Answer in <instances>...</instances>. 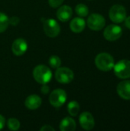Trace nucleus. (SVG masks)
<instances>
[{
	"mask_svg": "<svg viewBox=\"0 0 130 131\" xmlns=\"http://www.w3.org/2000/svg\"><path fill=\"white\" fill-rule=\"evenodd\" d=\"M33 76L38 83L45 84L51 80L52 73L47 66L40 64L34 68L33 71Z\"/></svg>",
	"mask_w": 130,
	"mask_h": 131,
	"instance_id": "f257e3e1",
	"label": "nucleus"
},
{
	"mask_svg": "<svg viewBox=\"0 0 130 131\" xmlns=\"http://www.w3.org/2000/svg\"><path fill=\"white\" fill-rule=\"evenodd\" d=\"M95 64L103 71H109L114 67V59L108 53H100L95 58Z\"/></svg>",
	"mask_w": 130,
	"mask_h": 131,
	"instance_id": "f03ea898",
	"label": "nucleus"
},
{
	"mask_svg": "<svg viewBox=\"0 0 130 131\" xmlns=\"http://www.w3.org/2000/svg\"><path fill=\"white\" fill-rule=\"evenodd\" d=\"M116 76L121 79H127L130 78V61L121 60L118 61L113 67Z\"/></svg>",
	"mask_w": 130,
	"mask_h": 131,
	"instance_id": "7ed1b4c3",
	"label": "nucleus"
},
{
	"mask_svg": "<svg viewBox=\"0 0 130 131\" xmlns=\"http://www.w3.org/2000/svg\"><path fill=\"white\" fill-rule=\"evenodd\" d=\"M43 29L44 33L50 38L57 37L61 31L59 24L53 18L45 19L43 21Z\"/></svg>",
	"mask_w": 130,
	"mask_h": 131,
	"instance_id": "20e7f679",
	"label": "nucleus"
},
{
	"mask_svg": "<svg viewBox=\"0 0 130 131\" xmlns=\"http://www.w3.org/2000/svg\"><path fill=\"white\" fill-rule=\"evenodd\" d=\"M74 78V72L68 68L62 67L58 68L55 72V78L61 84H69L70 83Z\"/></svg>",
	"mask_w": 130,
	"mask_h": 131,
	"instance_id": "39448f33",
	"label": "nucleus"
},
{
	"mask_svg": "<svg viewBox=\"0 0 130 131\" xmlns=\"http://www.w3.org/2000/svg\"><path fill=\"white\" fill-rule=\"evenodd\" d=\"M109 15L111 21L115 23H121L126 18V10L121 5H115L111 7Z\"/></svg>",
	"mask_w": 130,
	"mask_h": 131,
	"instance_id": "423d86ee",
	"label": "nucleus"
},
{
	"mask_svg": "<svg viewBox=\"0 0 130 131\" xmlns=\"http://www.w3.org/2000/svg\"><path fill=\"white\" fill-rule=\"evenodd\" d=\"M67 101V93L62 89L54 90L49 97L51 104L54 107H60Z\"/></svg>",
	"mask_w": 130,
	"mask_h": 131,
	"instance_id": "0eeeda50",
	"label": "nucleus"
},
{
	"mask_svg": "<svg viewBox=\"0 0 130 131\" xmlns=\"http://www.w3.org/2000/svg\"><path fill=\"white\" fill-rule=\"evenodd\" d=\"M106 21L103 15L100 14H92L87 18L88 27L93 31H100L105 26Z\"/></svg>",
	"mask_w": 130,
	"mask_h": 131,
	"instance_id": "6e6552de",
	"label": "nucleus"
},
{
	"mask_svg": "<svg viewBox=\"0 0 130 131\" xmlns=\"http://www.w3.org/2000/svg\"><path fill=\"white\" fill-rule=\"evenodd\" d=\"M122 32L123 30L120 26L116 25H110L105 28L103 31V36L107 41H113L121 37Z\"/></svg>",
	"mask_w": 130,
	"mask_h": 131,
	"instance_id": "1a4fd4ad",
	"label": "nucleus"
},
{
	"mask_svg": "<svg viewBox=\"0 0 130 131\" xmlns=\"http://www.w3.org/2000/svg\"><path fill=\"white\" fill-rule=\"evenodd\" d=\"M80 126L86 130H90L94 127L95 122L93 115L90 112H84L79 117Z\"/></svg>",
	"mask_w": 130,
	"mask_h": 131,
	"instance_id": "9d476101",
	"label": "nucleus"
},
{
	"mask_svg": "<svg viewBox=\"0 0 130 131\" xmlns=\"http://www.w3.org/2000/svg\"><path fill=\"white\" fill-rule=\"evenodd\" d=\"M28 49V44L23 38L15 39L11 45V51L16 56H21L24 54Z\"/></svg>",
	"mask_w": 130,
	"mask_h": 131,
	"instance_id": "9b49d317",
	"label": "nucleus"
},
{
	"mask_svg": "<svg viewBox=\"0 0 130 131\" xmlns=\"http://www.w3.org/2000/svg\"><path fill=\"white\" fill-rule=\"evenodd\" d=\"M117 93L124 100H130V80L123 81L117 86Z\"/></svg>",
	"mask_w": 130,
	"mask_h": 131,
	"instance_id": "f8f14e48",
	"label": "nucleus"
},
{
	"mask_svg": "<svg viewBox=\"0 0 130 131\" xmlns=\"http://www.w3.org/2000/svg\"><path fill=\"white\" fill-rule=\"evenodd\" d=\"M72 8L68 5H62L57 11V18L63 22H66L68 20H70V18L72 16Z\"/></svg>",
	"mask_w": 130,
	"mask_h": 131,
	"instance_id": "ddd939ff",
	"label": "nucleus"
},
{
	"mask_svg": "<svg viewBox=\"0 0 130 131\" xmlns=\"http://www.w3.org/2000/svg\"><path fill=\"white\" fill-rule=\"evenodd\" d=\"M41 98L36 94H31L28 96L25 101V107L29 110H36L41 105Z\"/></svg>",
	"mask_w": 130,
	"mask_h": 131,
	"instance_id": "4468645a",
	"label": "nucleus"
},
{
	"mask_svg": "<svg viewBox=\"0 0 130 131\" xmlns=\"http://www.w3.org/2000/svg\"><path fill=\"white\" fill-rule=\"evenodd\" d=\"M86 22L84 19L80 17L74 18L70 23V28L71 31L74 33H80L85 28Z\"/></svg>",
	"mask_w": 130,
	"mask_h": 131,
	"instance_id": "2eb2a0df",
	"label": "nucleus"
},
{
	"mask_svg": "<svg viewBox=\"0 0 130 131\" xmlns=\"http://www.w3.org/2000/svg\"><path fill=\"white\" fill-rule=\"evenodd\" d=\"M76 129V122L71 117H65L60 123L61 131H74Z\"/></svg>",
	"mask_w": 130,
	"mask_h": 131,
	"instance_id": "dca6fc26",
	"label": "nucleus"
},
{
	"mask_svg": "<svg viewBox=\"0 0 130 131\" xmlns=\"http://www.w3.org/2000/svg\"><path fill=\"white\" fill-rule=\"evenodd\" d=\"M67 111H68V113L70 114V115H71L73 117L77 116L80 111L79 104L75 101H70L67 105Z\"/></svg>",
	"mask_w": 130,
	"mask_h": 131,
	"instance_id": "f3484780",
	"label": "nucleus"
},
{
	"mask_svg": "<svg viewBox=\"0 0 130 131\" xmlns=\"http://www.w3.org/2000/svg\"><path fill=\"white\" fill-rule=\"evenodd\" d=\"M9 24V18H8V16L3 13V12H0V33L5 31Z\"/></svg>",
	"mask_w": 130,
	"mask_h": 131,
	"instance_id": "a211bd4d",
	"label": "nucleus"
},
{
	"mask_svg": "<svg viewBox=\"0 0 130 131\" xmlns=\"http://www.w3.org/2000/svg\"><path fill=\"white\" fill-rule=\"evenodd\" d=\"M75 11L76 13L80 17H85L89 13L88 8L84 4H78L75 8Z\"/></svg>",
	"mask_w": 130,
	"mask_h": 131,
	"instance_id": "6ab92c4d",
	"label": "nucleus"
},
{
	"mask_svg": "<svg viewBox=\"0 0 130 131\" xmlns=\"http://www.w3.org/2000/svg\"><path fill=\"white\" fill-rule=\"evenodd\" d=\"M48 62H49V64L51 65V67L52 68H54V69H57V68H60V66L61 64V60L57 55L51 56L50 58H49Z\"/></svg>",
	"mask_w": 130,
	"mask_h": 131,
	"instance_id": "aec40b11",
	"label": "nucleus"
},
{
	"mask_svg": "<svg viewBox=\"0 0 130 131\" xmlns=\"http://www.w3.org/2000/svg\"><path fill=\"white\" fill-rule=\"evenodd\" d=\"M8 127L11 130H18L20 128V122L16 118H9L8 120Z\"/></svg>",
	"mask_w": 130,
	"mask_h": 131,
	"instance_id": "412c9836",
	"label": "nucleus"
},
{
	"mask_svg": "<svg viewBox=\"0 0 130 131\" xmlns=\"http://www.w3.org/2000/svg\"><path fill=\"white\" fill-rule=\"evenodd\" d=\"M64 1V0H48V3L52 8H57L61 5Z\"/></svg>",
	"mask_w": 130,
	"mask_h": 131,
	"instance_id": "4be33fe9",
	"label": "nucleus"
},
{
	"mask_svg": "<svg viewBox=\"0 0 130 131\" xmlns=\"http://www.w3.org/2000/svg\"><path fill=\"white\" fill-rule=\"evenodd\" d=\"M19 21H20L19 18L16 16H13L11 18H9V24H11V25H14V26H16L19 23Z\"/></svg>",
	"mask_w": 130,
	"mask_h": 131,
	"instance_id": "5701e85b",
	"label": "nucleus"
},
{
	"mask_svg": "<svg viewBox=\"0 0 130 131\" xmlns=\"http://www.w3.org/2000/svg\"><path fill=\"white\" fill-rule=\"evenodd\" d=\"M41 91V93H42V94H48V92H49V91H50V89H49V87L47 85V84H43V86H42Z\"/></svg>",
	"mask_w": 130,
	"mask_h": 131,
	"instance_id": "b1692460",
	"label": "nucleus"
},
{
	"mask_svg": "<svg viewBox=\"0 0 130 131\" xmlns=\"http://www.w3.org/2000/svg\"><path fill=\"white\" fill-rule=\"evenodd\" d=\"M40 130L41 131H54V129L52 127H51L50 125H44V126H43L41 129H40Z\"/></svg>",
	"mask_w": 130,
	"mask_h": 131,
	"instance_id": "393cba45",
	"label": "nucleus"
},
{
	"mask_svg": "<svg viewBox=\"0 0 130 131\" xmlns=\"http://www.w3.org/2000/svg\"><path fill=\"white\" fill-rule=\"evenodd\" d=\"M5 119L3 116L0 114V130L3 129V127H5Z\"/></svg>",
	"mask_w": 130,
	"mask_h": 131,
	"instance_id": "a878e982",
	"label": "nucleus"
},
{
	"mask_svg": "<svg viewBox=\"0 0 130 131\" xmlns=\"http://www.w3.org/2000/svg\"><path fill=\"white\" fill-rule=\"evenodd\" d=\"M125 25H126V26L129 29H130V16L128 17V18H126V19H125Z\"/></svg>",
	"mask_w": 130,
	"mask_h": 131,
	"instance_id": "bb28decb",
	"label": "nucleus"
}]
</instances>
